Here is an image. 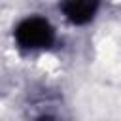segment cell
<instances>
[{"mask_svg":"<svg viewBox=\"0 0 121 121\" xmlns=\"http://www.w3.org/2000/svg\"><path fill=\"white\" fill-rule=\"evenodd\" d=\"M15 40L25 49H42L49 47L55 40L53 26L42 17H28L19 23L15 28Z\"/></svg>","mask_w":121,"mask_h":121,"instance_id":"cell-1","label":"cell"},{"mask_svg":"<svg viewBox=\"0 0 121 121\" xmlns=\"http://www.w3.org/2000/svg\"><path fill=\"white\" fill-rule=\"evenodd\" d=\"M98 9V0H64L62 13L74 25H87Z\"/></svg>","mask_w":121,"mask_h":121,"instance_id":"cell-2","label":"cell"}]
</instances>
